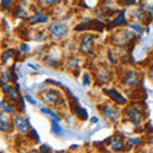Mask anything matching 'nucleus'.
I'll list each match as a JSON object with an SVG mask.
<instances>
[{
    "label": "nucleus",
    "instance_id": "cd10ccee",
    "mask_svg": "<svg viewBox=\"0 0 153 153\" xmlns=\"http://www.w3.org/2000/svg\"><path fill=\"white\" fill-rule=\"evenodd\" d=\"M120 3L124 4V5L130 7V5H135V4L138 3V0H120Z\"/></svg>",
    "mask_w": 153,
    "mask_h": 153
},
{
    "label": "nucleus",
    "instance_id": "6ab92c4d",
    "mask_svg": "<svg viewBox=\"0 0 153 153\" xmlns=\"http://www.w3.org/2000/svg\"><path fill=\"white\" fill-rule=\"evenodd\" d=\"M74 115H76V116H78L80 120H87V119H88V112H87V110H85L84 107H82L80 105H79V107L76 108V111H75Z\"/></svg>",
    "mask_w": 153,
    "mask_h": 153
},
{
    "label": "nucleus",
    "instance_id": "f3484780",
    "mask_svg": "<svg viewBox=\"0 0 153 153\" xmlns=\"http://www.w3.org/2000/svg\"><path fill=\"white\" fill-rule=\"evenodd\" d=\"M59 123H60V121L51 119V131L54 133V134H56V135H61V134H63V129L60 128Z\"/></svg>",
    "mask_w": 153,
    "mask_h": 153
},
{
    "label": "nucleus",
    "instance_id": "9d476101",
    "mask_svg": "<svg viewBox=\"0 0 153 153\" xmlns=\"http://www.w3.org/2000/svg\"><path fill=\"white\" fill-rule=\"evenodd\" d=\"M96 78L100 80V83H108L111 82L114 78V73L111 71V69L108 66H101L98 68L97 71H96Z\"/></svg>",
    "mask_w": 153,
    "mask_h": 153
},
{
    "label": "nucleus",
    "instance_id": "aec40b11",
    "mask_svg": "<svg viewBox=\"0 0 153 153\" xmlns=\"http://www.w3.org/2000/svg\"><path fill=\"white\" fill-rule=\"evenodd\" d=\"M140 142H142V138L140 137H130V138H128V140H126V146L129 148L137 147L138 144H140Z\"/></svg>",
    "mask_w": 153,
    "mask_h": 153
},
{
    "label": "nucleus",
    "instance_id": "b1692460",
    "mask_svg": "<svg viewBox=\"0 0 153 153\" xmlns=\"http://www.w3.org/2000/svg\"><path fill=\"white\" fill-rule=\"evenodd\" d=\"M1 75H3V76H1V84H4V83H9V82H10V75H12L10 69H9V70H4Z\"/></svg>",
    "mask_w": 153,
    "mask_h": 153
},
{
    "label": "nucleus",
    "instance_id": "a878e982",
    "mask_svg": "<svg viewBox=\"0 0 153 153\" xmlns=\"http://www.w3.org/2000/svg\"><path fill=\"white\" fill-rule=\"evenodd\" d=\"M83 84L84 85L92 84V79H91V74L89 73H84L83 74Z\"/></svg>",
    "mask_w": 153,
    "mask_h": 153
},
{
    "label": "nucleus",
    "instance_id": "7ed1b4c3",
    "mask_svg": "<svg viewBox=\"0 0 153 153\" xmlns=\"http://www.w3.org/2000/svg\"><path fill=\"white\" fill-rule=\"evenodd\" d=\"M120 80H121L123 84L134 88V87H137V85L140 83V73L137 69H134V68H128L121 73Z\"/></svg>",
    "mask_w": 153,
    "mask_h": 153
},
{
    "label": "nucleus",
    "instance_id": "dca6fc26",
    "mask_svg": "<svg viewBox=\"0 0 153 153\" xmlns=\"http://www.w3.org/2000/svg\"><path fill=\"white\" fill-rule=\"evenodd\" d=\"M80 63V57L76 55H70L66 60V64H68L69 68H78Z\"/></svg>",
    "mask_w": 153,
    "mask_h": 153
},
{
    "label": "nucleus",
    "instance_id": "c756f323",
    "mask_svg": "<svg viewBox=\"0 0 153 153\" xmlns=\"http://www.w3.org/2000/svg\"><path fill=\"white\" fill-rule=\"evenodd\" d=\"M85 28H88V23L83 22V23H80V25L76 26L75 30H76V31H83V30H85Z\"/></svg>",
    "mask_w": 153,
    "mask_h": 153
},
{
    "label": "nucleus",
    "instance_id": "9b49d317",
    "mask_svg": "<svg viewBox=\"0 0 153 153\" xmlns=\"http://www.w3.org/2000/svg\"><path fill=\"white\" fill-rule=\"evenodd\" d=\"M1 91H3V93L5 94L9 100H12V101H14V102L18 101L19 91H18L17 87H14L13 84H10V82L1 84Z\"/></svg>",
    "mask_w": 153,
    "mask_h": 153
},
{
    "label": "nucleus",
    "instance_id": "393cba45",
    "mask_svg": "<svg viewBox=\"0 0 153 153\" xmlns=\"http://www.w3.org/2000/svg\"><path fill=\"white\" fill-rule=\"evenodd\" d=\"M129 28L133 30V31H135V32H138V33L143 32V27H142L140 23H130V25H129Z\"/></svg>",
    "mask_w": 153,
    "mask_h": 153
},
{
    "label": "nucleus",
    "instance_id": "f8f14e48",
    "mask_svg": "<svg viewBox=\"0 0 153 153\" xmlns=\"http://www.w3.org/2000/svg\"><path fill=\"white\" fill-rule=\"evenodd\" d=\"M10 115H8L5 112H1L0 115V130L3 133H10L13 130L14 126V120H10Z\"/></svg>",
    "mask_w": 153,
    "mask_h": 153
},
{
    "label": "nucleus",
    "instance_id": "72a5a7b5",
    "mask_svg": "<svg viewBox=\"0 0 153 153\" xmlns=\"http://www.w3.org/2000/svg\"><path fill=\"white\" fill-rule=\"evenodd\" d=\"M148 76L151 78V80L153 82V64L151 65V68H149V70H148Z\"/></svg>",
    "mask_w": 153,
    "mask_h": 153
},
{
    "label": "nucleus",
    "instance_id": "5701e85b",
    "mask_svg": "<svg viewBox=\"0 0 153 153\" xmlns=\"http://www.w3.org/2000/svg\"><path fill=\"white\" fill-rule=\"evenodd\" d=\"M13 14H14V17H25V16H26L25 9H23V7L21 5V4H18V5L14 7Z\"/></svg>",
    "mask_w": 153,
    "mask_h": 153
},
{
    "label": "nucleus",
    "instance_id": "4468645a",
    "mask_svg": "<svg viewBox=\"0 0 153 153\" xmlns=\"http://www.w3.org/2000/svg\"><path fill=\"white\" fill-rule=\"evenodd\" d=\"M46 22H49V17H47L44 12L38 10V9H35V10H33V14L30 18L31 25H36V23H46Z\"/></svg>",
    "mask_w": 153,
    "mask_h": 153
},
{
    "label": "nucleus",
    "instance_id": "423d86ee",
    "mask_svg": "<svg viewBox=\"0 0 153 153\" xmlns=\"http://www.w3.org/2000/svg\"><path fill=\"white\" fill-rule=\"evenodd\" d=\"M14 128L22 134L30 133L32 130L30 120H28V117L25 116L23 114H16V117H14Z\"/></svg>",
    "mask_w": 153,
    "mask_h": 153
},
{
    "label": "nucleus",
    "instance_id": "c9c22d12",
    "mask_svg": "<svg viewBox=\"0 0 153 153\" xmlns=\"http://www.w3.org/2000/svg\"><path fill=\"white\" fill-rule=\"evenodd\" d=\"M151 143H152V146H153V137L151 138Z\"/></svg>",
    "mask_w": 153,
    "mask_h": 153
},
{
    "label": "nucleus",
    "instance_id": "20e7f679",
    "mask_svg": "<svg viewBox=\"0 0 153 153\" xmlns=\"http://www.w3.org/2000/svg\"><path fill=\"white\" fill-rule=\"evenodd\" d=\"M40 96L46 103L51 105V106H56V105H59L64 100L63 94L60 93V91H57L55 88L46 89V91H44V92H41Z\"/></svg>",
    "mask_w": 153,
    "mask_h": 153
},
{
    "label": "nucleus",
    "instance_id": "39448f33",
    "mask_svg": "<svg viewBox=\"0 0 153 153\" xmlns=\"http://www.w3.org/2000/svg\"><path fill=\"white\" fill-rule=\"evenodd\" d=\"M69 28L64 22L60 21H54L49 25V32L52 37L55 38H63L66 33H68Z\"/></svg>",
    "mask_w": 153,
    "mask_h": 153
},
{
    "label": "nucleus",
    "instance_id": "473e14b6",
    "mask_svg": "<svg viewBox=\"0 0 153 153\" xmlns=\"http://www.w3.org/2000/svg\"><path fill=\"white\" fill-rule=\"evenodd\" d=\"M40 151H41V152H51V148H50L49 146H45V144H44V146L40 147Z\"/></svg>",
    "mask_w": 153,
    "mask_h": 153
},
{
    "label": "nucleus",
    "instance_id": "1a4fd4ad",
    "mask_svg": "<svg viewBox=\"0 0 153 153\" xmlns=\"http://www.w3.org/2000/svg\"><path fill=\"white\" fill-rule=\"evenodd\" d=\"M106 144H108V147L111 148V151H115V152H121L125 149V140L119 135V134H115L112 137H108L106 139Z\"/></svg>",
    "mask_w": 153,
    "mask_h": 153
},
{
    "label": "nucleus",
    "instance_id": "ddd939ff",
    "mask_svg": "<svg viewBox=\"0 0 153 153\" xmlns=\"http://www.w3.org/2000/svg\"><path fill=\"white\" fill-rule=\"evenodd\" d=\"M0 107H1V112H5L8 115H16L17 114V107L13 103L12 100H9L8 97H4L0 102Z\"/></svg>",
    "mask_w": 153,
    "mask_h": 153
},
{
    "label": "nucleus",
    "instance_id": "7c9ffc66",
    "mask_svg": "<svg viewBox=\"0 0 153 153\" xmlns=\"http://www.w3.org/2000/svg\"><path fill=\"white\" fill-rule=\"evenodd\" d=\"M26 100H27V101L30 102V103H32V105H36V103H37V102H36V100L33 98L32 96H30V94H26Z\"/></svg>",
    "mask_w": 153,
    "mask_h": 153
},
{
    "label": "nucleus",
    "instance_id": "c85d7f7f",
    "mask_svg": "<svg viewBox=\"0 0 153 153\" xmlns=\"http://www.w3.org/2000/svg\"><path fill=\"white\" fill-rule=\"evenodd\" d=\"M108 60L111 61L112 64H117V59H116V56H115V54H114V52H112L111 50L108 51Z\"/></svg>",
    "mask_w": 153,
    "mask_h": 153
},
{
    "label": "nucleus",
    "instance_id": "412c9836",
    "mask_svg": "<svg viewBox=\"0 0 153 153\" xmlns=\"http://www.w3.org/2000/svg\"><path fill=\"white\" fill-rule=\"evenodd\" d=\"M142 10L144 12V14L149 16L151 18H153V4H147V3H142Z\"/></svg>",
    "mask_w": 153,
    "mask_h": 153
},
{
    "label": "nucleus",
    "instance_id": "f03ea898",
    "mask_svg": "<svg viewBox=\"0 0 153 153\" xmlns=\"http://www.w3.org/2000/svg\"><path fill=\"white\" fill-rule=\"evenodd\" d=\"M124 115L130 120V123L133 125H135L137 128H139V125L142 124L143 119L146 116L144 108L142 106H138V105H131V106H128L124 110Z\"/></svg>",
    "mask_w": 153,
    "mask_h": 153
},
{
    "label": "nucleus",
    "instance_id": "f257e3e1",
    "mask_svg": "<svg viewBox=\"0 0 153 153\" xmlns=\"http://www.w3.org/2000/svg\"><path fill=\"white\" fill-rule=\"evenodd\" d=\"M98 110L101 111L102 116L106 119L108 121H112V123H116L121 119V111L120 108L117 107V103H111V102H107V103H102L100 105Z\"/></svg>",
    "mask_w": 153,
    "mask_h": 153
},
{
    "label": "nucleus",
    "instance_id": "4be33fe9",
    "mask_svg": "<svg viewBox=\"0 0 153 153\" xmlns=\"http://www.w3.org/2000/svg\"><path fill=\"white\" fill-rule=\"evenodd\" d=\"M13 55H14V50H5L3 52V55H1V61H3V64H7V61H8V59H12L13 57Z\"/></svg>",
    "mask_w": 153,
    "mask_h": 153
},
{
    "label": "nucleus",
    "instance_id": "bb28decb",
    "mask_svg": "<svg viewBox=\"0 0 153 153\" xmlns=\"http://www.w3.org/2000/svg\"><path fill=\"white\" fill-rule=\"evenodd\" d=\"M13 1L14 0H1V8L3 9L10 8V5H13Z\"/></svg>",
    "mask_w": 153,
    "mask_h": 153
},
{
    "label": "nucleus",
    "instance_id": "6e6552de",
    "mask_svg": "<svg viewBox=\"0 0 153 153\" xmlns=\"http://www.w3.org/2000/svg\"><path fill=\"white\" fill-rule=\"evenodd\" d=\"M103 93L111 100L112 102L117 103V105H126L128 103V98L124 96L120 91H117L116 88H103Z\"/></svg>",
    "mask_w": 153,
    "mask_h": 153
},
{
    "label": "nucleus",
    "instance_id": "e433bc0d",
    "mask_svg": "<svg viewBox=\"0 0 153 153\" xmlns=\"http://www.w3.org/2000/svg\"><path fill=\"white\" fill-rule=\"evenodd\" d=\"M152 47H153V45H152Z\"/></svg>",
    "mask_w": 153,
    "mask_h": 153
},
{
    "label": "nucleus",
    "instance_id": "f704fd0d",
    "mask_svg": "<svg viewBox=\"0 0 153 153\" xmlns=\"http://www.w3.org/2000/svg\"><path fill=\"white\" fill-rule=\"evenodd\" d=\"M91 121H92V123H97L98 119H97V117H92V119H91Z\"/></svg>",
    "mask_w": 153,
    "mask_h": 153
},
{
    "label": "nucleus",
    "instance_id": "2eb2a0df",
    "mask_svg": "<svg viewBox=\"0 0 153 153\" xmlns=\"http://www.w3.org/2000/svg\"><path fill=\"white\" fill-rule=\"evenodd\" d=\"M126 12L125 10H121L120 13L117 14L116 17H115L111 22H110V28H114V27H117V26H123V25H125L126 23Z\"/></svg>",
    "mask_w": 153,
    "mask_h": 153
},
{
    "label": "nucleus",
    "instance_id": "a211bd4d",
    "mask_svg": "<svg viewBox=\"0 0 153 153\" xmlns=\"http://www.w3.org/2000/svg\"><path fill=\"white\" fill-rule=\"evenodd\" d=\"M41 111L44 112V114H47V115H50L51 119H54V120H57V121H61V117L57 115L54 110L50 108V107H41Z\"/></svg>",
    "mask_w": 153,
    "mask_h": 153
},
{
    "label": "nucleus",
    "instance_id": "2f4dec72",
    "mask_svg": "<svg viewBox=\"0 0 153 153\" xmlns=\"http://www.w3.org/2000/svg\"><path fill=\"white\" fill-rule=\"evenodd\" d=\"M19 50H21V51H25V52H27L28 50H30V46H28L27 44H22V45H21V47H19Z\"/></svg>",
    "mask_w": 153,
    "mask_h": 153
},
{
    "label": "nucleus",
    "instance_id": "0eeeda50",
    "mask_svg": "<svg viewBox=\"0 0 153 153\" xmlns=\"http://www.w3.org/2000/svg\"><path fill=\"white\" fill-rule=\"evenodd\" d=\"M94 49V36L91 33H84L79 42V51L84 55H88Z\"/></svg>",
    "mask_w": 153,
    "mask_h": 153
}]
</instances>
